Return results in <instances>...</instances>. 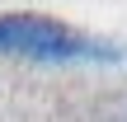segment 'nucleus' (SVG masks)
Returning a JSON list of instances; mask_svg holds the SVG:
<instances>
[{
    "instance_id": "f257e3e1",
    "label": "nucleus",
    "mask_w": 127,
    "mask_h": 122,
    "mask_svg": "<svg viewBox=\"0 0 127 122\" xmlns=\"http://www.w3.org/2000/svg\"><path fill=\"white\" fill-rule=\"evenodd\" d=\"M0 56H19L33 66H104L123 61L127 47L113 38H94L52 14H0Z\"/></svg>"
}]
</instances>
